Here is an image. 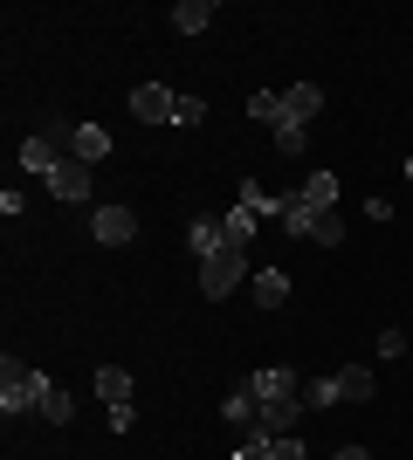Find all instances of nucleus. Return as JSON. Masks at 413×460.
<instances>
[{
  "instance_id": "f257e3e1",
  "label": "nucleus",
  "mask_w": 413,
  "mask_h": 460,
  "mask_svg": "<svg viewBox=\"0 0 413 460\" xmlns=\"http://www.w3.org/2000/svg\"><path fill=\"white\" fill-rule=\"evenodd\" d=\"M41 392H49V378H41L35 365L0 358V412H7V420H14V412H41Z\"/></svg>"
},
{
  "instance_id": "f03ea898",
  "label": "nucleus",
  "mask_w": 413,
  "mask_h": 460,
  "mask_svg": "<svg viewBox=\"0 0 413 460\" xmlns=\"http://www.w3.org/2000/svg\"><path fill=\"white\" fill-rule=\"evenodd\" d=\"M248 282V248H220L200 261V296H235Z\"/></svg>"
},
{
  "instance_id": "7ed1b4c3",
  "label": "nucleus",
  "mask_w": 413,
  "mask_h": 460,
  "mask_svg": "<svg viewBox=\"0 0 413 460\" xmlns=\"http://www.w3.org/2000/svg\"><path fill=\"white\" fill-rule=\"evenodd\" d=\"M62 158H69V131H35L28 145H21V165H28V172H41V179L56 172Z\"/></svg>"
},
{
  "instance_id": "20e7f679",
  "label": "nucleus",
  "mask_w": 413,
  "mask_h": 460,
  "mask_svg": "<svg viewBox=\"0 0 413 460\" xmlns=\"http://www.w3.org/2000/svg\"><path fill=\"white\" fill-rule=\"evenodd\" d=\"M41 186L56 192L62 207H90V165H83V158H62V165L41 179Z\"/></svg>"
},
{
  "instance_id": "39448f33",
  "label": "nucleus",
  "mask_w": 413,
  "mask_h": 460,
  "mask_svg": "<svg viewBox=\"0 0 413 460\" xmlns=\"http://www.w3.org/2000/svg\"><path fill=\"white\" fill-rule=\"evenodd\" d=\"M248 392H256L262 405H275V399H303V378H296L290 365H262V371H248Z\"/></svg>"
},
{
  "instance_id": "423d86ee",
  "label": "nucleus",
  "mask_w": 413,
  "mask_h": 460,
  "mask_svg": "<svg viewBox=\"0 0 413 460\" xmlns=\"http://www.w3.org/2000/svg\"><path fill=\"white\" fill-rule=\"evenodd\" d=\"M90 234H97L103 248H124V241H138V213L131 207H97L90 213Z\"/></svg>"
},
{
  "instance_id": "0eeeda50",
  "label": "nucleus",
  "mask_w": 413,
  "mask_h": 460,
  "mask_svg": "<svg viewBox=\"0 0 413 460\" xmlns=\"http://www.w3.org/2000/svg\"><path fill=\"white\" fill-rule=\"evenodd\" d=\"M173 103H179V96L166 90V83H138V90H131V117H138V124H173Z\"/></svg>"
},
{
  "instance_id": "6e6552de",
  "label": "nucleus",
  "mask_w": 413,
  "mask_h": 460,
  "mask_svg": "<svg viewBox=\"0 0 413 460\" xmlns=\"http://www.w3.org/2000/svg\"><path fill=\"white\" fill-rule=\"evenodd\" d=\"M220 420H228V426H241V433H256V426H262V399L248 392V378H241L235 392H228V405H220Z\"/></svg>"
},
{
  "instance_id": "1a4fd4ad",
  "label": "nucleus",
  "mask_w": 413,
  "mask_h": 460,
  "mask_svg": "<svg viewBox=\"0 0 413 460\" xmlns=\"http://www.w3.org/2000/svg\"><path fill=\"white\" fill-rule=\"evenodd\" d=\"M317 111H324V90H317V83H290V90H283V124H310Z\"/></svg>"
},
{
  "instance_id": "9d476101",
  "label": "nucleus",
  "mask_w": 413,
  "mask_h": 460,
  "mask_svg": "<svg viewBox=\"0 0 413 460\" xmlns=\"http://www.w3.org/2000/svg\"><path fill=\"white\" fill-rule=\"evenodd\" d=\"M235 207H248L256 220H283V207H290V192H269V186H256V179H241V192H235Z\"/></svg>"
},
{
  "instance_id": "9b49d317",
  "label": "nucleus",
  "mask_w": 413,
  "mask_h": 460,
  "mask_svg": "<svg viewBox=\"0 0 413 460\" xmlns=\"http://www.w3.org/2000/svg\"><path fill=\"white\" fill-rule=\"evenodd\" d=\"M103 152H111V131H103V124H76V131H69V158H83V165H97Z\"/></svg>"
},
{
  "instance_id": "f8f14e48",
  "label": "nucleus",
  "mask_w": 413,
  "mask_h": 460,
  "mask_svg": "<svg viewBox=\"0 0 413 460\" xmlns=\"http://www.w3.org/2000/svg\"><path fill=\"white\" fill-rule=\"evenodd\" d=\"M248 288H256L262 309H283V303H290V275H283V269H256V275H248Z\"/></svg>"
},
{
  "instance_id": "ddd939ff",
  "label": "nucleus",
  "mask_w": 413,
  "mask_h": 460,
  "mask_svg": "<svg viewBox=\"0 0 413 460\" xmlns=\"http://www.w3.org/2000/svg\"><path fill=\"white\" fill-rule=\"evenodd\" d=\"M296 412H303V399H275V405H262V426H256V433L283 440V433H296Z\"/></svg>"
},
{
  "instance_id": "4468645a",
  "label": "nucleus",
  "mask_w": 413,
  "mask_h": 460,
  "mask_svg": "<svg viewBox=\"0 0 413 460\" xmlns=\"http://www.w3.org/2000/svg\"><path fill=\"white\" fill-rule=\"evenodd\" d=\"M296 199H303V207H317V213H331V207H337V172H310L303 186H296Z\"/></svg>"
},
{
  "instance_id": "2eb2a0df",
  "label": "nucleus",
  "mask_w": 413,
  "mask_h": 460,
  "mask_svg": "<svg viewBox=\"0 0 413 460\" xmlns=\"http://www.w3.org/2000/svg\"><path fill=\"white\" fill-rule=\"evenodd\" d=\"M220 241H228V248H248V241H256V213H248V207L220 213Z\"/></svg>"
},
{
  "instance_id": "dca6fc26",
  "label": "nucleus",
  "mask_w": 413,
  "mask_h": 460,
  "mask_svg": "<svg viewBox=\"0 0 413 460\" xmlns=\"http://www.w3.org/2000/svg\"><path fill=\"white\" fill-rule=\"evenodd\" d=\"M207 21H214V0H179V7H173V28H179V35H200Z\"/></svg>"
},
{
  "instance_id": "f3484780",
  "label": "nucleus",
  "mask_w": 413,
  "mask_h": 460,
  "mask_svg": "<svg viewBox=\"0 0 413 460\" xmlns=\"http://www.w3.org/2000/svg\"><path fill=\"white\" fill-rule=\"evenodd\" d=\"M186 248H193L200 261H207V254H220V248H228V241H220V220H193V227H186Z\"/></svg>"
},
{
  "instance_id": "a211bd4d",
  "label": "nucleus",
  "mask_w": 413,
  "mask_h": 460,
  "mask_svg": "<svg viewBox=\"0 0 413 460\" xmlns=\"http://www.w3.org/2000/svg\"><path fill=\"white\" fill-rule=\"evenodd\" d=\"M97 392H103V405H131V371L103 365V371H97Z\"/></svg>"
},
{
  "instance_id": "6ab92c4d",
  "label": "nucleus",
  "mask_w": 413,
  "mask_h": 460,
  "mask_svg": "<svg viewBox=\"0 0 413 460\" xmlns=\"http://www.w3.org/2000/svg\"><path fill=\"white\" fill-rule=\"evenodd\" d=\"M331 385H337V399H373V371H358V365L331 371Z\"/></svg>"
},
{
  "instance_id": "aec40b11",
  "label": "nucleus",
  "mask_w": 413,
  "mask_h": 460,
  "mask_svg": "<svg viewBox=\"0 0 413 460\" xmlns=\"http://www.w3.org/2000/svg\"><path fill=\"white\" fill-rule=\"evenodd\" d=\"M41 420H56V426L76 420V405H69V392H62V385H49V392H41Z\"/></svg>"
},
{
  "instance_id": "412c9836",
  "label": "nucleus",
  "mask_w": 413,
  "mask_h": 460,
  "mask_svg": "<svg viewBox=\"0 0 413 460\" xmlns=\"http://www.w3.org/2000/svg\"><path fill=\"white\" fill-rule=\"evenodd\" d=\"M283 227L310 241V227H317V207H303V199H296V192H290V207H283Z\"/></svg>"
},
{
  "instance_id": "4be33fe9",
  "label": "nucleus",
  "mask_w": 413,
  "mask_h": 460,
  "mask_svg": "<svg viewBox=\"0 0 413 460\" xmlns=\"http://www.w3.org/2000/svg\"><path fill=\"white\" fill-rule=\"evenodd\" d=\"M324 405H337V385L331 378H303V412H324Z\"/></svg>"
},
{
  "instance_id": "5701e85b",
  "label": "nucleus",
  "mask_w": 413,
  "mask_h": 460,
  "mask_svg": "<svg viewBox=\"0 0 413 460\" xmlns=\"http://www.w3.org/2000/svg\"><path fill=\"white\" fill-rule=\"evenodd\" d=\"M248 117H262V124H283V90H256V96H248Z\"/></svg>"
},
{
  "instance_id": "b1692460",
  "label": "nucleus",
  "mask_w": 413,
  "mask_h": 460,
  "mask_svg": "<svg viewBox=\"0 0 413 460\" xmlns=\"http://www.w3.org/2000/svg\"><path fill=\"white\" fill-rule=\"evenodd\" d=\"M310 241H317V248H337V241H345V220H337V207H331V213H317Z\"/></svg>"
},
{
  "instance_id": "393cba45",
  "label": "nucleus",
  "mask_w": 413,
  "mask_h": 460,
  "mask_svg": "<svg viewBox=\"0 0 413 460\" xmlns=\"http://www.w3.org/2000/svg\"><path fill=\"white\" fill-rule=\"evenodd\" d=\"M303 145H310V131H303V124H275V152H283V158H296Z\"/></svg>"
},
{
  "instance_id": "a878e982",
  "label": "nucleus",
  "mask_w": 413,
  "mask_h": 460,
  "mask_svg": "<svg viewBox=\"0 0 413 460\" xmlns=\"http://www.w3.org/2000/svg\"><path fill=\"white\" fill-rule=\"evenodd\" d=\"M173 124H207V103H200V96H179V103H173Z\"/></svg>"
},
{
  "instance_id": "bb28decb",
  "label": "nucleus",
  "mask_w": 413,
  "mask_h": 460,
  "mask_svg": "<svg viewBox=\"0 0 413 460\" xmlns=\"http://www.w3.org/2000/svg\"><path fill=\"white\" fill-rule=\"evenodd\" d=\"M235 460H269V433H248V440L235 447Z\"/></svg>"
},
{
  "instance_id": "cd10ccee",
  "label": "nucleus",
  "mask_w": 413,
  "mask_h": 460,
  "mask_svg": "<svg viewBox=\"0 0 413 460\" xmlns=\"http://www.w3.org/2000/svg\"><path fill=\"white\" fill-rule=\"evenodd\" d=\"M269 460H303V440H296V433H283V440H269Z\"/></svg>"
},
{
  "instance_id": "c85d7f7f",
  "label": "nucleus",
  "mask_w": 413,
  "mask_h": 460,
  "mask_svg": "<svg viewBox=\"0 0 413 460\" xmlns=\"http://www.w3.org/2000/svg\"><path fill=\"white\" fill-rule=\"evenodd\" d=\"M337 460H373V454H365V447H345V454H337Z\"/></svg>"
},
{
  "instance_id": "c756f323",
  "label": "nucleus",
  "mask_w": 413,
  "mask_h": 460,
  "mask_svg": "<svg viewBox=\"0 0 413 460\" xmlns=\"http://www.w3.org/2000/svg\"><path fill=\"white\" fill-rule=\"evenodd\" d=\"M407 179H413V158H407Z\"/></svg>"
}]
</instances>
